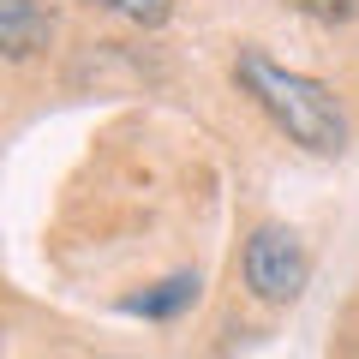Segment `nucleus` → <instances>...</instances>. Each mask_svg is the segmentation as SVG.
Masks as SVG:
<instances>
[{
    "instance_id": "nucleus-1",
    "label": "nucleus",
    "mask_w": 359,
    "mask_h": 359,
    "mask_svg": "<svg viewBox=\"0 0 359 359\" xmlns=\"http://www.w3.org/2000/svg\"><path fill=\"white\" fill-rule=\"evenodd\" d=\"M233 78H240L245 96H252L294 144H306V150H318V156H341L347 150V114H341V102H335L318 78L276 66L264 48H240Z\"/></svg>"
},
{
    "instance_id": "nucleus-7",
    "label": "nucleus",
    "mask_w": 359,
    "mask_h": 359,
    "mask_svg": "<svg viewBox=\"0 0 359 359\" xmlns=\"http://www.w3.org/2000/svg\"><path fill=\"white\" fill-rule=\"evenodd\" d=\"M90 6H114V0H90Z\"/></svg>"
},
{
    "instance_id": "nucleus-6",
    "label": "nucleus",
    "mask_w": 359,
    "mask_h": 359,
    "mask_svg": "<svg viewBox=\"0 0 359 359\" xmlns=\"http://www.w3.org/2000/svg\"><path fill=\"white\" fill-rule=\"evenodd\" d=\"M294 13H306V18H318V25H347V18L359 13V0H287Z\"/></svg>"
},
{
    "instance_id": "nucleus-5",
    "label": "nucleus",
    "mask_w": 359,
    "mask_h": 359,
    "mask_svg": "<svg viewBox=\"0 0 359 359\" xmlns=\"http://www.w3.org/2000/svg\"><path fill=\"white\" fill-rule=\"evenodd\" d=\"M114 13H126L138 30H162L174 18V0H114Z\"/></svg>"
},
{
    "instance_id": "nucleus-3",
    "label": "nucleus",
    "mask_w": 359,
    "mask_h": 359,
    "mask_svg": "<svg viewBox=\"0 0 359 359\" xmlns=\"http://www.w3.org/2000/svg\"><path fill=\"white\" fill-rule=\"evenodd\" d=\"M54 36L48 13H42L36 0H0V54L6 60H30V54H42Z\"/></svg>"
},
{
    "instance_id": "nucleus-2",
    "label": "nucleus",
    "mask_w": 359,
    "mask_h": 359,
    "mask_svg": "<svg viewBox=\"0 0 359 359\" xmlns=\"http://www.w3.org/2000/svg\"><path fill=\"white\" fill-rule=\"evenodd\" d=\"M306 276H311V257H306V245H299L294 228H276L269 222V228H257L245 240V287L264 306H294Z\"/></svg>"
},
{
    "instance_id": "nucleus-4",
    "label": "nucleus",
    "mask_w": 359,
    "mask_h": 359,
    "mask_svg": "<svg viewBox=\"0 0 359 359\" xmlns=\"http://www.w3.org/2000/svg\"><path fill=\"white\" fill-rule=\"evenodd\" d=\"M192 299H198V276H174V282H162V287H144V294H132L126 311H132V318H180Z\"/></svg>"
}]
</instances>
